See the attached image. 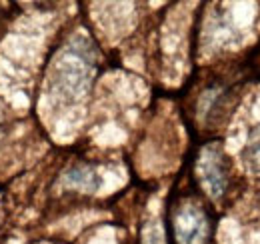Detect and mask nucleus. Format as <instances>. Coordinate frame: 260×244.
I'll use <instances>...</instances> for the list:
<instances>
[{
  "label": "nucleus",
  "instance_id": "nucleus-5",
  "mask_svg": "<svg viewBox=\"0 0 260 244\" xmlns=\"http://www.w3.org/2000/svg\"><path fill=\"white\" fill-rule=\"evenodd\" d=\"M68 182L82 190H94L98 186V178L90 168H74L68 174Z\"/></svg>",
  "mask_w": 260,
  "mask_h": 244
},
{
  "label": "nucleus",
  "instance_id": "nucleus-2",
  "mask_svg": "<svg viewBox=\"0 0 260 244\" xmlns=\"http://www.w3.org/2000/svg\"><path fill=\"white\" fill-rule=\"evenodd\" d=\"M198 178L212 198H220L226 190L228 168L220 144H208L198 158Z\"/></svg>",
  "mask_w": 260,
  "mask_h": 244
},
{
  "label": "nucleus",
  "instance_id": "nucleus-3",
  "mask_svg": "<svg viewBox=\"0 0 260 244\" xmlns=\"http://www.w3.org/2000/svg\"><path fill=\"white\" fill-rule=\"evenodd\" d=\"M90 76V64L88 60H84L80 54H66L58 62V70L54 72L56 84L58 88H62V92L74 96L80 90H84L86 82Z\"/></svg>",
  "mask_w": 260,
  "mask_h": 244
},
{
  "label": "nucleus",
  "instance_id": "nucleus-1",
  "mask_svg": "<svg viewBox=\"0 0 260 244\" xmlns=\"http://www.w3.org/2000/svg\"><path fill=\"white\" fill-rule=\"evenodd\" d=\"M170 228L176 244H206L212 234V220L196 198H184L172 208Z\"/></svg>",
  "mask_w": 260,
  "mask_h": 244
},
{
  "label": "nucleus",
  "instance_id": "nucleus-4",
  "mask_svg": "<svg viewBox=\"0 0 260 244\" xmlns=\"http://www.w3.org/2000/svg\"><path fill=\"white\" fill-rule=\"evenodd\" d=\"M242 160L252 174L260 176V124H256L250 130V134L246 138V144L242 148Z\"/></svg>",
  "mask_w": 260,
  "mask_h": 244
}]
</instances>
